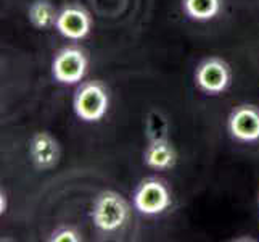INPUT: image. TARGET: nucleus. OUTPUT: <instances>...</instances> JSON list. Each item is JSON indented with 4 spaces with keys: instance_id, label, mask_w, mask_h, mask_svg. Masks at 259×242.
<instances>
[{
    "instance_id": "nucleus-10",
    "label": "nucleus",
    "mask_w": 259,
    "mask_h": 242,
    "mask_svg": "<svg viewBox=\"0 0 259 242\" xmlns=\"http://www.w3.org/2000/svg\"><path fill=\"white\" fill-rule=\"evenodd\" d=\"M185 15L195 21H209L222 10V0H182Z\"/></svg>"
},
{
    "instance_id": "nucleus-12",
    "label": "nucleus",
    "mask_w": 259,
    "mask_h": 242,
    "mask_svg": "<svg viewBox=\"0 0 259 242\" xmlns=\"http://www.w3.org/2000/svg\"><path fill=\"white\" fill-rule=\"evenodd\" d=\"M145 132L150 142L153 141H167L169 137V123L166 120V116L158 112L151 110L147 115L145 120Z\"/></svg>"
},
{
    "instance_id": "nucleus-6",
    "label": "nucleus",
    "mask_w": 259,
    "mask_h": 242,
    "mask_svg": "<svg viewBox=\"0 0 259 242\" xmlns=\"http://www.w3.org/2000/svg\"><path fill=\"white\" fill-rule=\"evenodd\" d=\"M227 129L230 136L238 142H256L259 141V109L254 105H240L232 110Z\"/></svg>"
},
{
    "instance_id": "nucleus-13",
    "label": "nucleus",
    "mask_w": 259,
    "mask_h": 242,
    "mask_svg": "<svg viewBox=\"0 0 259 242\" xmlns=\"http://www.w3.org/2000/svg\"><path fill=\"white\" fill-rule=\"evenodd\" d=\"M49 240L50 242H81L82 234L71 226H60L52 232Z\"/></svg>"
},
{
    "instance_id": "nucleus-14",
    "label": "nucleus",
    "mask_w": 259,
    "mask_h": 242,
    "mask_svg": "<svg viewBox=\"0 0 259 242\" xmlns=\"http://www.w3.org/2000/svg\"><path fill=\"white\" fill-rule=\"evenodd\" d=\"M0 197H2V199H0V212L5 213V212H7V194L2 191V194H0Z\"/></svg>"
},
{
    "instance_id": "nucleus-11",
    "label": "nucleus",
    "mask_w": 259,
    "mask_h": 242,
    "mask_svg": "<svg viewBox=\"0 0 259 242\" xmlns=\"http://www.w3.org/2000/svg\"><path fill=\"white\" fill-rule=\"evenodd\" d=\"M28 18L35 29H49L55 26L58 12L49 0H34L28 10Z\"/></svg>"
},
{
    "instance_id": "nucleus-4",
    "label": "nucleus",
    "mask_w": 259,
    "mask_h": 242,
    "mask_svg": "<svg viewBox=\"0 0 259 242\" xmlns=\"http://www.w3.org/2000/svg\"><path fill=\"white\" fill-rule=\"evenodd\" d=\"M89 60L82 49L65 47L61 49L52 61V75L60 84L73 86L81 83L87 73Z\"/></svg>"
},
{
    "instance_id": "nucleus-5",
    "label": "nucleus",
    "mask_w": 259,
    "mask_h": 242,
    "mask_svg": "<svg viewBox=\"0 0 259 242\" xmlns=\"http://www.w3.org/2000/svg\"><path fill=\"white\" fill-rule=\"evenodd\" d=\"M232 81V71L227 61L218 57H211L201 61L195 71V84L201 92L218 95L227 91Z\"/></svg>"
},
{
    "instance_id": "nucleus-2",
    "label": "nucleus",
    "mask_w": 259,
    "mask_h": 242,
    "mask_svg": "<svg viewBox=\"0 0 259 242\" xmlns=\"http://www.w3.org/2000/svg\"><path fill=\"white\" fill-rule=\"evenodd\" d=\"M73 109L79 120L97 123L103 120L110 109V95L106 87L98 81H89L79 86L74 94Z\"/></svg>"
},
{
    "instance_id": "nucleus-3",
    "label": "nucleus",
    "mask_w": 259,
    "mask_h": 242,
    "mask_svg": "<svg viewBox=\"0 0 259 242\" xmlns=\"http://www.w3.org/2000/svg\"><path fill=\"white\" fill-rule=\"evenodd\" d=\"M132 203L139 213L145 215V217H156L171 207L172 197L164 181L148 178L137 186L132 195Z\"/></svg>"
},
{
    "instance_id": "nucleus-1",
    "label": "nucleus",
    "mask_w": 259,
    "mask_h": 242,
    "mask_svg": "<svg viewBox=\"0 0 259 242\" xmlns=\"http://www.w3.org/2000/svg\"><path fill=\"white\" fill-rule=\"evenodd\" d=\"M129 215V203L119 192L103 191L95 197L91 217L98 231L103 234H113L126 226Z\"/></svg>"
},
{
    "instance_id": "nucleus-8",
    "label": "nucleus",
    "mask_w": 259,
    "mask_h": 242,
    "mask_svg": "<svg viewBox=\"0 0 259 242\" xmlns=\"http://www.w3.org/2000/svg\"><path fill=\"white\" fill-rule=\"evenodd\" d=\"M60 144L50 132H35L29 142L31 161L39 169H52L60 161Z\"/></svg>"
},
{
    "instance_id": "nucleus-7",
    "label": "nucleus",
    "mask_w": 259,
    "mask_h": 242,
    "mask_svg": "<svg viewBox=\"0 0 259 242\" xmlns=\"http://www.w3.org/2000/svg\"><path fill=\"white\" fill-rule=\"evenodd\" d=\"M55 28L66 39L81 41L92 31V18L82 7L68 5L58 12Z\"/></svg>"
},
{
    "instance_id": "nucleus-9",
    "label": "nucleus",
    "mask_w": 259,
    "mask_h": 242,
    "mask_svg": "<svg viewBox=\"0 0 259 242\" xmlns=\"http://www.w3.org/2000/svg\"><path fill=\"white\" fill-rule=\"evenodd\" d=\"M177 154L167 141H153L144 152V163L151 169H169L176 165Z\"/></svg>"
}]
</instances>
